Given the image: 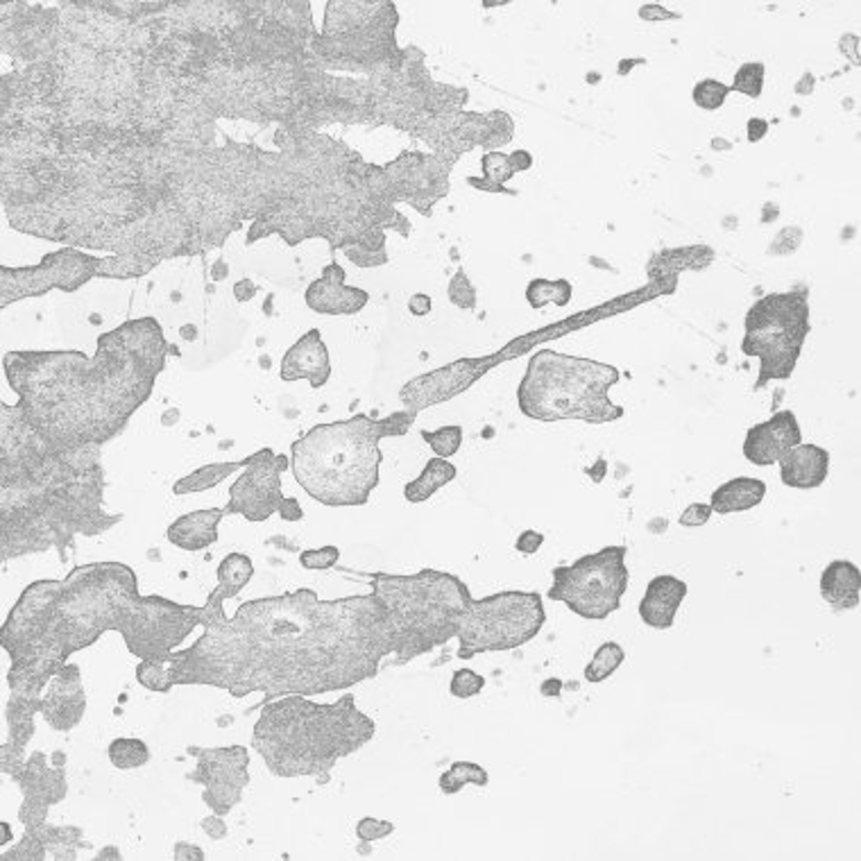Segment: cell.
<instances>
[{
	"label": "cell",
	"instance_id": "f5cc1de1",
	"mask_svg": "<svg viewBox=\"0 0 861 861\" xmlns=\"http://www.w3.org/2000/svg\"><path fill=\"white\" fill-rule=\"evenodd\" d=\"M766 132H768V123L764 120V118H751L748 120V141L751 144H757V141H762L764 137H766Z\"/></svg>",
	"mask_w": 861,
	"mask_h": 861
},
{
	"label": "cell",
	"instance_id": "8fae6325",
	"mask_svg": "<svg viewBox=\"0 0 861 861\" xmlns=\"http://www.w3.org/2000/svg\"><path fill=\"white\" fill-rule=\"evenodd\" d=\"M809 331L811 307L807 286L768 293L755 301L744 318L742 340V352L759 361L755 391H764L770 381L794 376Z\"/></svg>",
	"mask_w": 861,
	"mask_h": 861
},
{
	"label": "cell",
	"instance_id": "cb8c5ba5",
	"mask_svg": "<svg viewBox=\"0 0 861 861\" xmlns=\"http://www.w3.org/2000/svg\"><path fill=\"white\" fill-rule=\"evenodd\" d=\"M830 477V451L818 445H798L780 458V479L787 488L814 490Z\"/></svg>",
	"mask_w": 861,
	"mask_h": 861
},
{
	"label": "cell",
	"instance_id": "8d00e7d4",
	"mask_svg": "<svg viewBox=\"0 0 861 861\" xmlns=\"http://www.w3.org/2000/svg\"><path fill=\"white\" fill-rule=\"evenodd\" d=\"M422 440L434 449L438 458H451L460 451L463 445V426L451 424V426H440L436 431H422Z\"/></svg>",
	"mask_w": 861,
	"mask_h": 861
},
{
	"label": "cell",
	"instance_id": "d6986e66",
	"mask_svg": "<svg viewBox=\"0 0 861 861\" xmlns=\"http://www.w3.org/2000/svg\"><path fill=\"white\" fill-rule=\"evenodd\" d=\"M802 443L798 417L791 411L773 413L766 422L748 428L744 440V458L757 467H770Z\"/></svg>",
	"mask_w": 861,
	"mask_h": 861
},
{
	"label": "cell",
	"instance_id": "7402d4cb",
	"mask_svg": "<svg viewBox=\"0 0 861 861\" xmlns=\"http://www.w3.org/2000/svg\"><path fill=\"white\" fill-rule=\"evenodd\" d=\"M281 381H309L313 391H320L331 376V359L320 329H311L301 336L281 359Z\"/></svg>",
	"mask_w": 861,
	"mask_h": 861
},
{
	"label": "cell",
	"instance_id": "d4e9b609",
	"mask_svg": "<svg viewBox=\"0 0 861 861\" xmlns=\"http://www.w3.org/2000/svg\"><path fill=\"white\" fill-rule=\"evenodd\" d=\"M225 508H204L178 517L166 531L172 546L182 551H202L219 542V527L225 517Z\"/></svg>",
	"mask_w": 861,
	"mask_h": 861
},
{
	"label": "cell",
	"instance_id": "44dd1931",
	"mask_svg": "<svg viewBox=\"0 0 861 861\" xmlns=\"http://www.w3.org/2000/svg\"><path fill=\"white\" fill-rule=\"evenodd\" d=\"M57 732H71L86 714V692L82 684V671L77 665H66L46 687L41 697V712Z\"/></svg>",
	"mask_w": 861,
	"mask_h": 861
},
{
	"label": "cell",
	"instance_id": "6da1fadb",
	"mask_svg": "<svg viewBox=\"0 0 861 861\" xmlns=\"http://www.w3.org/2000/svg\"><path fill=\"white\" fill-rule=\"evenodd\" d=\"M213 146H55L3 139V211L10 227L64 247L105 249L159 268L273 234L288 247L322 238L357 268L391 256L385 232L413 223L391 163L325 132L277 127L266 150L221 129Z\"/></svg>",
	"mask_w": 861,
	"mask_h": 861
},
{
	"label": "cell",
	"instance_id": "ac0fdd59",
	"mask_svg": "<svg viewBox=\"0 0 861 861\" xmlns=\"http://www.w3.org/2000/svg\"><path fill=\"white\" fill-rule=\"evenodd\" d=\"M64 753H55V766L49 762L46 753L34 751L23 768L14 775V783L23 794L19 809V821L25 830L46 826L49 809L62 802L68 796V780L64 770Z\"/></svg>",
	"mask_w": 861,
	"mask_h": 861
},
{
	"label": "cell",
	"instance_id": "7dc6e473",
	"mask_svg": "<svg viewBox=\"0 0 861 861\" xmlns=\"http://www.w3.org/2000/svg\"><path fill=\"white\" fill-rule=\"evenodd\" d=\"M223 818L225 816H219V814H211V816H206V818H202V830H204V835L209 837V839H213V841H221V839H225L227 837V823L223 821Z\"/></svg>",
	"mask_w": 861,
	"mask_h": 861
},
{
	"label": "cell",
	"instance_id": "f6af8a7d",
	"mask_svg": "<svg viewBox=\"0 0 861 861\" xmlns=\"http://www.w3.org/2000/svg\"><path fill=\"white\" fill-rule=\"evenodd\" d=\"M712 506L710 503H692V506H687L684 508V512L680 514V524L682 527H689V529H697V527H705L708 522H710V517H712Z\"/></svg>",
	"mask_w": 861,
	"mask_h": 861
},
{
	"label": "cell",
	"instance_id": "8992f818",
	"mask_svg": "<svg viewBox=\"0 0 861 861\" xmlns=\"http://www.w3.org/2000/svg\"><path fill=\"white\" fill-rule=\"evenodd\" d=\"M376 737V721L359 710L352 694L336 703H313L288 694L262 705L252 748L275 778L331 780L333 766Z\"/></svg>",
	"mask_w": 861,
	"mask_h": 861
},
{
	"label": "cell",
	"instance_id": "836d02e7",
	"mask_svg": "<svg viewBox=\"0 0 861 861\" xmlns=\"http://www.w3.org/2000/svg\"><path fill=\"white\" fill-rule=\"evenodd\" d=\"M626 660V651L621 649V644L617 641H606L598 646V651L585 667V680L589 684H600L606 682Z\"/></svg>",
	"mask_w": 861,
	"mask_h": 861
},
{
	"label": "cell",
	"instance_id": "f546056e",
	"mask_svg": "<svg viewBox=\"0 0 861 861\" xmlns=\"http://www.w3.org/2000/svg\"><path fill=\"white\" fill-rule=\"evenodd\" d=\"M247 465H249V456L243 458V460H232V463L202 465L195 471L187 474V477H182L176 486H172V492H176L178 497H184V495H195V492L211 490L215 486H221L227 477H232L234 471H238L241 467H247Z\"/></svg>",
	"mask_w": 861,
	"mask_h": 861
},
{
	"label": "cell",
	"instance_id": "7c38bea8",
	"mask_svg": "<svg viewBox=\"0 0 861 861\" xmlns=\"http://www.w3.org/2000/svg\"><path fill=\"white\" fill-rule=\"evenodd\" d=\"M155 266L132 256H98L79 247L49 252L36 266L0 268V307L8 309L28 297H41L51 290L75 293L92 279H141Z\"/></svg>",
	"mask_w": 861,
	"mask_h": 861
},
{
	"label": "cell",
	"instance_id": "74e56055",
	"mask_svg": "<svg viewBox=\"0 0 861 861\" xmlns=\"http://www.w3.org/2000/svg\"><path fill=\"white\" fill-rule=\"evenodd\" d=\"M764 73H766V66L762 62L742 64L740 71L735 73V79H732L730 92H737V94H744V96L757 100L764 92Z\"/></svg>",
	"mask_w": 861,
	"mask_h": 861
},
{
	"label": "cell",
	"instance_id": "816d5d0a",
	"mask_svg": "<svg viewBox=\"0 0 861 861\" xmlns=\"http://www.w3.org/2000/svg\"><path fill=\"white\" fill-rule=\"evenodd\" d=\"M234 299L241 301V305H245V301L254 299V295L258 293V286L252 281V279H241L234 284Z\"/></svg>",
	"mask_w": 861,
	"mask_h": 861
},
{
	"label": "cell",
	"instance_id": "ffe728a7",
	"mask_svg": "<svg viewBox=\"0 0 861 861\" xmlns=\"http://www.w3.org/2000/svg\"><path fill=\"white\" fill-rule=\"evenodd\" d=\"M348 273L333 262L305 290V305L322 316H357L370 305V293L344 284Z\"/></svg>",
	"mask_w": 861,
	"mask_h": 861
},
{
	"label": "cell",
	"instance_id": "52a82bcc",
	"mask_svg": "<svg viewBox=\"0 0 861 861\" xmlns=\"http://www.w3.org/2000/svg\"><path fill=\"white\" fill-rule=\"evenodd\" d=\"M415 411L316 424L290 445V471L297 486L329 508L365 506L381 481V440L406 436Z\"/></svg>",
	"mask_w": 861,
	"mask_h": 861
},
{
	"label": "cell",
	"instance_id": "5bb4252c",
	"mask_svg": "<svg viewBox=\"0 0 861 861\" xmlns=\"http://www.w3.org/2000/svg\"><path fill=\"white\" fill-rule=\"evenodd\" d=\"M626 555L628 549L624 544L603 546L596 553L578 557L572 565L555 567L546 598L565 603L576 617L592 621L608 619L621 608V598L628 592L630 572Z\"/></svg>",
	"mask_w": 861,
	"mask_h": 861
},
{
	"label": "cell",
	"instance_id": "1f68e13d",
	"mask_svg": "<svg viewBox=\"0 0 861 861\" xmlns=\"http://www.w3.org/2000/svg\"><path fill=\"white\" fill-rule=\"evenodd\" d=\"M574 297V286L570 279H531L527 286V301L531 309H542L546 305L567 307Z\"/></svg>",
	"mask_w": 861,
	"mask_h": 861
},
{
	"label": "cell",
	"instance_id": "9c48e42d",
	"mask_svg": "<svg viewBox=\"0 0 861 861\" xmlns=\"http://www.w3.org/2000/svg\"><path fill=\"white\" fill-rule=\"evenodd\" d=\"M400 10L391 0H329L316 51L329 73L374 75L406 62L397 43Z\"/></svg>",
	"mask_w": 861,
	"mask_h": 861
},
{
	"label": "cell",
	"instance_id": "e0dca14e",
	"mask_svg": "<svg viewBox=\"0 0 861 861\" xmlns=\"http://www.w3.org/2000/svg\"><path fill=\"white\" fill-rule=\"evenodd\" d=\"M391 166L404 195V204L413 206L424 219H431L434 206L451 191L449 176L456 163L434 152L402 150Z\"/></svg>",
	"mask_w": 861,
	"mask_h": 861
},
{
	"label": "cell",
	"instance_id": "c3c4849f",
	"mask_svg": "<svg viewBox=\"0 0 861 861\" xmlns=\"http://www.w3.org/2000/svg\"><path fill=\"white\" fill-rule=\"evenodd\" d=\"M639 19L641 21H680L682 17L678 12H669L667 8L651 3V6L639 8Z\"/></svg>",
	"mask_w": 861,
	"mask_h": 861
},
{
	"label": "cell",
	"instance_id": "ba28073f",
	"mask_svg": "<svg viewBox=\"0 0 861 861\" xmlns=\"http://www.w3.org/2000/svg\"><path fill=\"white\" fill-rule=\"evenodd\" d=\"M619 381L621 372L610 363L538 350L517 385V406L538 422L608 424L626 415L624 406L610 400V387Z\"/></svg>",
	"mask_w": 861,
	"mask_h": 861
},
{
	"label": "cell",
	"instance_id": "d6a6232c",
	"mask_svg": "<svg viewBox=\"0 0 861 861\" xmlns=\"http://www.w3.org/2000/svg\"><path fill=\"white\" fill-rule=\"evenodd\" d=\"M490 783V773L474 762H454L443 775H440V791L445 796H456L460 794L467 785H477V787H488Z\"/></svg>",
	"mask_w": 861,
	"mask_h": 861
},
{
	"label": "cell",
	"instance_id": "7bdbcfd3",
	"mask_svg": "<svg viewBox=\"0 0 861 861\" xmlns=\"http://www.w3.org/2000/svg\"><path fill=\"white\" fill-rule=\"evenodd\" d=\"M338 560H340V549L333 544L299 553V565L309 572H327L338 565Z\"/></svg>",
	"mask_w": 861,
	"mask_h": 861
},
{
	"label": "cell",
	"instance_id": "7a4b0ae2",
	"mask_svg": "<svg viewBox=\"0 0 861 861\" xmlns=\"http://www.w3.org/2000/svg\"><path fill=\"white\" fill-rule=\"evenodd\" d=\"M213 587L204 603V633L193 646L141 660L137 680L166 694L178 684L225 689L234 699L262 692V705L288 697H320L372 680L381 662H411L406 637L379 587L370 594L322 600L299 587L245 600L234 617ZM258 705V708H262Z\"/></svg>",
	"mask_w": 861,
	"mask_h": 861
},
{
	"label": "cell",
	"instance_id": "e575fe53",
	"mask_svg": "<svg viewBox=\"0 0 861 861\" xmlns=\"http://www.w3.org/2000/svg\"><path fill=\"white\" fill-rule=\"evenodd\" d=\"M53 835V826H41L34 830H25L23 839L3 852V861H43L49 859V841Z\"/></svg>",
	"mask_w": 861,
	"mask_h": 861
},
{
	"label": "cell",
	"instance_id": "db71d44e",
	"mask_svg": "<svg viewBox=\"0 0 861 861\" xmlns=\"http://www.w3.org/2000/svg\"><path fill=\"white\" fill-rule=\"evenodd\" d=\"M510 163L514 168V172H524L533 166V155L529 150H514L510 155Z\"/></svg>",
	"mask_w": 861,
	"mask_h": 861
},
{
	"label": "cell",
	"instance_id": "f1b7e54d",
	"mask_svg": "<svg viewBox=\"0 0 861 861\" xmlns=\"http://www.w3.org/2000/svg\"><path fill=\"white\" fill-rule=\"evenodd\" d=\"M456 474H458L456 465L449 463L447 458H438V456L431 458L424 465L419 477L415 481L406 483L404 497L408 503H424L434 497L440 488L449 486L456 479Z\"/></svg>",
	"mask_w": 861,
	"mask_h": 861
},
{
	"label": "cell",
	"instance_id": "83f0119b",
	"mask_svg": "<svg viewBox=\"0 0 861 861\" xmlns=\"http://www.w3.org/2000/svg\"><path fill=\"white\" fill-rule=\"evenodd\" d=\"M766 497V483L762 479L753 477H737L730 479L727 483L719 486L712 492L710 506L719 514H732V512H746L755 506H759Z\"/></svg>",
	"mask_w": 861,
	"mask_h": 861
},
{
	"label": "cell",
	"instance_id": "484cf974",
	"mask_svg": "<svg viewBox=\"0 0 861 861\" xmlns=\"http://www.w3.org/2000/svg\"><path fill=\"white\" fill-rule=\"evenodd\" d=\"M821 596L837 613H848L859 606L861 572L850 560H832L821 574Z\"/></svg>",
	"mask_w": 861,
	"mask_h": 861
},
{
	"label": "cell",
	"instance_id": "4fadbf2b",
	"mask_svg": "<svg viewBox=\"0 0 861 861\" xmlns=\"http://www.w3.org/2000/svg\"><path fill=\"white\" fill-rule=\"evenodd\" d=\"M546 624L544 600L538 592H497L471 598L458 630V660L479 653H506L529 644Z\"/></svg>",
	"mask_w": 861,
	"mask_h": 861
},
{
	"label": "cell",
	"instance_id": "3957f363",
	"mask_svg": "<svg viewBox=\"0 0 861 861\" xmlns=\"http://www.w3.org/2000/svg\"><path fill=\"white\" fill-rule=\"evenodd\" d=\"M202 619L204 606L141 596L135 570L114 560L79 565L64 578L30 583L0 630V646L12 660L0 748L3 773L14 778L23 768L41 697L73 653L116 630L139 660L159 658L178 651Z\"/></svg>",
	"mask_w": 861,
	"mask_h": 861
},
{
	"label": "cell",
	"instance_id": "d590c367",
	"mask_svg": "<svg viewBox=\"0 0 861 861\" xmlns=\"http://www.w3.org/2000/svg\"><path fill=\"white\" fill-rule=\"evenodd\" d=\"M107 757L109 762L118 768V770H132V768H141L150 762V748L146 742L141 740H135V737H118L109 744L107 748Z\"/></svg>",
	"mask_w": 861,
	"mask_h": 861
},
{
	"label": "cell",
	"instance_id": "bcb514c9",
	"mask_svg": "<svg viewBox=\"0 0 861 861\" xmlns=\"http://www.w3.org/2000/svg\"><path fill=\"white\" fill-rule=\"evenodd\" d=\"M542 544H544V535L529 529V531H522L520 538H517L514 549L520 551V553H524V555H535Z\"/></svg>",
	"mask_w": 861,
	"mask_h": 861
},
{
	"label": "cell",
	"instance_id": "11a10c76",
	"mask_svg": "<svg viewBox=\"0 0 861 861\" xmlns=\"http://www.w3.org/2000/svg\"><path fill=\"white\" fill-rule=\"evenodd\" d=\"M176 859H204V852L198 846L178 843L176 846Z\"/></svg>",
	"mask_w": 861,
	"mask_h": 861
},
{
	"label": "cell",
	"instance_id": "6f0895ef",
	"mask_svg": "<svg viewBox=\"0 0 861 861\" xmlns=\"http://www.w3.org/2000/svg\"><path fill=\"white\" fill-rule=\"evenodd\" d=\"M180 333H182V338H184V340H195V336H198V329H195L193 325H184V327L180 329Z\"/></svg>",
	"mask_w": 861,
	"mask_h": 861
},
{
	"label": "cell",
	"instance_id": "60d3db41",
	"mask_svg": "<svg viewBox=\"0 0 861 861\" xmlns=\"http://www.w3.org/2000/svg\"><path fill=\"white\" fill-rule=\"evenodd\" d=\"M447 295H449L451 305L463 309V311L477 309V288H474V284L469 281V277H467V273L463 268H458L456 275L449 279Z\"/></svg>",
	"mask_w": 861,
	"mask_h": 861
},
{
	"label": "cell",
	"instance_id": "f35d334b",
	"mask_svg": "<svg viewBox=\"0 0 861 861\" xmlns=\"http://www.w3.org/2000/svg\"><path fill=\"white\" fill-rule=\"evenodd\" d=\"M730 94V86H725L723 82L719 79H712V77H705L701 79L697 86H694V105L703 111H716L725 105V98Z\"/></svg>",
	"mask_w": 861,
	"mask_h": 861
},
{
	"label": "cell",
	"instance_id": "5b68a950",
	"mask_svg": "<svg viewBox=\"0 0 861 861\" xmlns=\"http://www.w3.org/2000/svg\"><path fill=\"white\" fill-rule=\"evenodd\" d=\"M123 522L105 510L103 447H60L12 404H0V557L55 549L66 560L75 538Z\"/></svg>",
	"mask_w": 861,
	"mask_h": 861
},
{
	"label": "cell",
	"instance_id": "9f6ffc18",
	"mask_svg": "<svg viewBox=\"0 0 861 861\" xmlns=\"http://www.w3.org/2000/svg\"><path fill=\"white\" fill-rule=\"evenodd\" d=\"M230 277V266H227V262H225V258L221 256V258H215V264L211 266V279L213 281H225Z\"/></svg>",
	"mask_w": 861,
	"mask_h": 861
},
{
	"label": "cell",
	"instance_id": "603a6c76",
	"mask_svg": "<svg viewBox=\"0 0 861 861\" xmlns=\"http://www.w3.org/2000/svg\"><path fill=\"white\" fill-rule=\"evenodd\" d=\"M689 587L682 578L660 574L649 581L639 600V619L653 630H669L676 624V615L682 606Z\"/></svg>",
	"mask_w": 861,
	"mask_h": 861
},
{
	"label": "cell",
	"instance_id": "b9f144b4",
	"mask_svg": "<svg viewBox=\"0 0 861 861\" xmlns=\"http://www.w3.org/2000/svg\"><path fill=\"white\" fill-rule=\"evenodd\" d=\"M483 687H486V678H483L481 673L471 671V669H458V671H454V676H451L449 694L456 697V699L467 701V699L479 697V694L483 692Z\"/></svg>",
	"mask_w": 861,
	"mask_h": 861
},
{
	"label": "cell",
	"instance_id": "ee69618b",
	"mask_svg": "<svg viewBox=\"0 0 861 861\" xmlns=\"http://www.w3.org/2000/svg\"><path fill=\"white\" fill-rule=\"evenodd\" d=\"M393 832H395V823L379 821V818H372V816H365L357 823V837L363 843H372V841L385 839V837H391Z\"/></svg>",
	"mask_w": 861,
	"mask_h": 861
},
{
	"label": "cell",
	"instance_id": "30bf717a",
	"mask_svg": "<svg viewBox=\"0 0 861 861\" xmlns=\"http://www.w3.org/2000/svg\"><path fill=\"white\" fill-rule=\"evenodd\" d=\"M370 583L391 603L411 660L458 637L463 615L474 598L458 576L438 570H422L411 576L379 572L370 576Z\"/></svg>",
	"mask_w": 861,
	"mask_h": 861
},
{
	"label": "cell",
	"instance_id": "4316f807",
	"mask_svg": "<svg viewBox=\"0 0 861 861\" xmlns=\"http://www.w3.org/2000/svg\"><path fill=\"white\" fill-rule=\"evenodd\" d=\"M714 262V252L712 247L697 245V247H678V249H665L658 252L651 264L646 266V273L653 281L669 279L671 288L678 281V275L682 270H705Z\"/></svg>",
	"mask_w": 861,
	"mask_h": 861
},
{
	"label": "cell",
	"instance_id": "9a60e30c",
	"mask_svg": "<svg viewBox=\"0 0 861 861\" xmlns=\"http://www.w3.org/2000/svg\"><path fill=\"white\" fill-rule=\"evenodd\" d=\"M286 469H290L286 454H275L270 447L254 451L245 471L230 486L225 512L241 514L252 524L268 522L275 512L281 514L284 522H299L305 510L295 497H284L281 492V474Z\"/></svg>",
	"mask_w": 861,
	"mask_h": 861
},
{
	"label": "cell",
	"instance_id": "681fc988",
	"mask_svg": "<svg viewBox=\"0 0 861 861\" xmlns=\"http://www.w3.org/2000/svg\"><path fill=\"white\" fill-rule=\"evenodd\" d=\"M467 184H469L471 189L483 191V193H495V195H520V191H517V189L499 187V184H492V182H488V180H483V178H467Z\"/></svg>",
	"mask_w": 861,
	"mask_h": 861
},
{
	"label": "cell",
	"instance_id": "ab89813d",
	"mask_svg": "<svg viewBox=\"0 0 861 861\" xmlns=\"http://www.w3.org/2000/svg\"><path fill=\"white\" fill-rule=\"evenodd\" d=\"M481 168H483V180L499 184V187H506L517 176L512 163H510V155H506L501 150L486 152L481 159Z\"/></svg>",
	"mask_w": 861,
	"mask_h": 861
},
{
	"label": "cell",
	"instance_id": "f907efd6",
	"mask_svg": "<svg viewBox=\"0 0 861 861\" xmlns=\"http://www.w3.org/2000/svg\"><path fill=\"white\" fill-rule=\"evenodd\" d=\"M431 309H434V299H431L426 293H415L411 299H408V311L417 318H424L431 313Z\"/></svg>",
	"mask_w": 861,
	"mask_h": 861
},
{
	"label": "cell",
	"instance_id": "277c9868",
	"mask_svg": "<svg viewBox=\"0 0 861 861\" xmlns=\"http://www.w3.org/2000/svg\"><path fill=\"white\" fill-rule=\"evenodd\" d=\"M178 348L157 318H132L98 336L96 354L17 350L3 357L6 379L23 417L60 447H105L150 400Z\"/></svg>",
	"mask_w": 861,
	"mask_h": 861
},
{
	"label": "cell",
	"instance_id": "4dcf8cb0",
	"mask_svg": "<svg viewBox=\"0 0 861 861\" xmlns=\"http://www.w3.org/2000/svg\"><path fill=\"white\" fill-rule=\"evenodd\" d=\"M215 576H219V587L225 598H234L241 594V589L252 581L254 576V565L252 557L245 553H230L223 557V563L215 570Z\"/></svg>",
	"mask_w": 861,
	"mask_h": 861
},
{
	"label": "cell",
	"instance_id": "2e32d148",
	"mask_svg": "<svg viewBox=\"0 0 861 861\" xmlns=\"http://www.w3.org/2000/svg\"><path fill=\"white\" fill-rule=\"evenodd\" d=\"M187 753L198 759L189 780L204 787V805L219 816L232 814L249 785V751L245 746H189Z\"/></svg>",
	"mask_w": 861,
	"mask_h": 861
}]
</instances>
